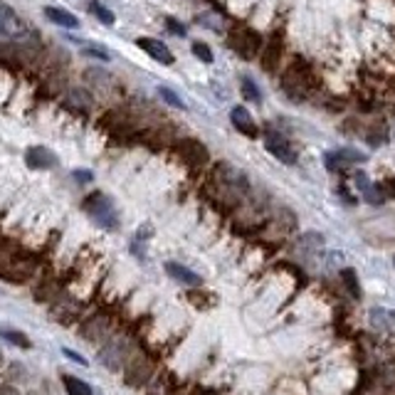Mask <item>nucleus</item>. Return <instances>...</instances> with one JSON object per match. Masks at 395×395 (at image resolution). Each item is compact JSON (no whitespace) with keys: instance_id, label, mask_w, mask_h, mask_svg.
Masks as SVG:
<instances>
[{"instance_id":"obj_1","label":"nucleus","mask_w":395,"mask_h":395,"mask_svg":"<svg viewBox=\"0 0 395 395\" xmlns=\"http://www.w3.org/2000/svg\"><path fill=\"white\" fill-rule=\"evenodd\" d=\"M282 84H284V92L299 101L304 94H309V89L316 87V77H314L312 67H309L301 57H296L294 62L287 67V72H284Z\"/></svg>"},{"instance_id":"obj_2","label":"nucleus","mask_w":395,"mask_h":395,"mask_svg":"<svg viewBox=\"0 0 395 395\" xmlns=\"http://www.w3.org/2000/svg\"><path fill=\"white\" fill-rule=\"evenodd\" d=\"M84 212H87L89 218L94 220L97 225H101V227H106V230H114L119 225V215H117V207H114L112 198L104 193H92L84 198L82 203Z\"/></svg>"},{"instance_id":"obj_3","label":"nucleus","mask_w":395,"mask_h":395,"mask_svg":"<svg viewBox=\"0 0 395 395\" xmlns=\"http://www.w3.org/2000/svg\"><path fill=\"white\" fill-rule=\"evenodd\" d=\"M212 181L225 190V193H230L232 198H240L250 190V181L247 176L235 168L230 163H218L215 165V173H212Z\"/></svg>"},{"instance_id":"obj_4","label":"nucleus","mask_w":395,"mask_h":395,"mask_svg":"<svg viewBox=\"0 0 395 395\" xmlns=\"http://www.w3.org/2000/svg\"><path fill=\"white\" fill-rule=\"evenodd\" d=\"M30 35V28L20 20V15L10 6H0V40L25 42Z\"/></svg>"},{"instance_id":"obj_5","label":"nucleus","mask_w":395,"mask_h":395,"mask_svg":"<svg viewBox=\"0 0 395 395\" xmlns=\"http://www.w3.org/2000/svg\"><path fill=\"white\" fill-rule=\"evenodd\" d=\"M230 45H232V50H235L240 57H245V59H252L254 54L260 52V45H262V40H260V35L254 32V30H250V28H245V25H240V28H235L230 32Z\"/></svg>"},{"instance_id":"obj_6","label":"nucleus","mask_w":395,"mask_h":395,"mask_svg":"<svg viewBox=\"0 0 395 395\" xmlns=\"http://www.w3.org/2000/svg\"><path fill=\"white\" fill-rule=\"evenodd\" d=\"M101 363L106 368H121L129 363V343L126 338H114V341H106V346L101 348L99 354Z\"/></svg>"},{"instance_id":"obj_7","label":"nucleus","mask_w":395,"mask_h":395,"mask_svg":"<svg viewBox=\"0 0 395 395\" xmlns=\"http://www.w3.org/2000/svg\"><path fill=\"white\" fill-rule=\"evenodd\" d=\"M265 148L270 151L274 159H279L282 163H287V165H292V163H296V151H294V146H292L284 136H279V134H274V131H270L267 134V139H265Z\"/></svg>"},{"instance_id":"obj_8","label":"nucleus","mask_w":395,"mask_h":395,"mask_svg":"<svg viewBox=\"0 0 395 395\" xmlns=\"http://www.w3.org/2000/svg\"><path fill=\"white\" fill-rule=\"evenodd\" d=\"M178 156L190 165H203L210 161L207 148L201 141H195V139H183V141L178 143Z\"/></svg>"},{"instance_id":"obj_9","label":"nucleus","mask_w":395,"mask_h":395,"mask_svg":"<svg viewBox=\"0 0 395 395\" xmlns=\"http://www.w3.org/2000/svg\"><path fill=\"white\" fill-rule=\"evenodd\" d=\"M25 163L30 168H35V171H50V168L57 165V156L45 146H30L25 151Z\"/></svg>"},{"instance_id":"obj_10","label":"nucleus","mask_w":395,"mask_h":395,"mask_svg":"<svg viewBox=\"0 0 395 395\" xmlns=\"http://www.w3.org/2000/svg\"><path fill=\"white\" fill-rule=\"evenodd\" d=\"M363 161H366V156L361 154V151H356V148H341V151H334V154L324 156V163L329 171H341L346 165L363 163Z\"/></svg>"},{"instance_id":"obj_11","label":"nucleus","mask_w":395,"mask_h":395,"mask_svg":"<svg viewBox=\"0 0 395 395\" xmlns=\"http://www.w3.org/2000/svg\"><path fill=\"white\" fill-rule=\"evenodd\" d=\"M151 373H154V368H151V363L146 358H129V363L124 366V376L129 385L146 383L148 378H151Z\"/></svg>"},{"instance_id":"obj_12","label":"nucleus","mask_w":395,"mask_h":395,"mask_svg":"<svg viewBox=\"0 0 395 395\" xmlns=\"http://www.w3.org/2000/svg\"><path fill=\"white\" fill-rule=\"evenodd\" d=\"M284 54V40L282 35H272L270 42L262 50V70L265 72H274L279 67V59Z\"/></svg>"},{"instance_id":"obj_13","label":"nucleus","mask_w":395,"mask_h":395,"mask_svg":"<svg viewBox=\"0 0 395 395\" xmlns=\"http://www.w3.org/2000/svg\"><path fill=\"white\" fill-rule=\"evenodd\" d=\"M163 270H165V274H168L171 279H176L178 284H185V287H203L201 274H195L193 270L183 267L181 262H165Z\"/></svg>"},{"instance_id":"obj_14","label":"nucleus","mask_w":395,"mask_h":395,"mask_svg":"<svg viewBox=\"0 0 395 395\" xmlns=\"http://www.w3.org/2000/svg\"><path fill=\"white\" fill-rule=\"evenodd\" d=\"M32 272H35V265L30 260H12V262H8V267L0 270V274L12 284H23L25 279L32 277Z\"/></svg>"},{"instance_id":"obj_15","label":"nucleus","mask_w":395,"mask_h":395,"mask_svg":"<svg viewBox=\"0 0 395 395\" xmlns=\"http://www.w3.org/2000/svg\"><path fill=\"white\" fill-rule=\"evenodd\" d=\"M136 45L143 50V52H148L151 57L156 59V62H161V65H173V54L171 50L165 48L161 40H154V37H139L136 40Z\"/></svg>"},{"instance_id":"obj_16","label":"nucleus","mask_w":395,"mask_h":395,"mask_svg":"<svg viewBox=\"0 0 395 395\" xmlns=\"http://www.w3.org/2000/svg\"><path fill=\"white\" fill-rule=\"evenodd\" d=\"M230 119H232V126H235L240 134L250 136V139H257L260 136V129H257V124H254L252 114L245 109V106H235L230 112Z\"/></svg>"},{"instance_id":"obj_17","label":"nucleus","mask_w":395,"mask_h":395,"mask_svg":"<svg viewBox=\"0 0 395 395\" xmlns=\"http://www.w3.org/2000/svg\"><path fill=\"white\" fill-rule=\"evenodd\" d=\"M368 321H371V326L376 331H388L395 326V312L385 307H373L368 312Z\"/></svg>"},{"instance_id":"obj_18","label":"nucleus","mask_w":395,"mask_h":395,"mask_svg":"<svg viewBox=\"0 0 395 395\" xmlns=\"http://www.w3.org/2000/svg\"><path fill=\"white\" fill-rule=\"evenodd\" d=\"M45 18L48 20H52L54 25H59V28H77L79 25V20L72 15V12H67V10H59V8H45Z\"/></svg>"},{"instance_id":"obj_19","label":"nucleus","mask_w":395,"mask_h":395,"mask_svg":"<svg viewBox=\"0 0 395 395\" xmlns=\"http://www.w3.org/2000/svg\"><path fill=\"white\" fill-rule=\"evenodd\" d=\"M62 385H65L67 395H94L92 385L84 383V381H79V378H74V376H62Z\"/></svg>"},{"instance_id":"obj_20","label":"nucleus","mask_w":395,"mask_h":395,"mask_svg":"<svg viewBox=\"0 0 395 395\" xmlns=\"http://www.w3.org/2000/svg\"><path fill=\"white\" fill-rule=\"evenodd\" d=\"M0 338H3V341H8V343H12V346H18V348H32L30 338L25 336V334H20V331L0 329Z\"/></svg>"},{"instance_id":"obj_21","label":"nucleus","mask_w":395,"mask_h":395,"mask_svg":"<svg viewBox=\"0 0 395 395\" xmlns=\"http://www.w3.org/2000/svg\"><path fill=\"white\" fill-rule=\"evenodd\" d=\"M341 279H343L346 290L351 292V296H354V299H361V296H363V292H361V287H358V277H356V272L351 270V267L341 272Z\"/></svg>"},{"instance_id":"obj_22","label":"nucleus","mask_w":395,"mask_h":395,"mask_svg":"<svg viewBox=\"0 0 395 395\" xmlns=\"http://www.w3.org/2000/svg\"><path fill=\"white\" fill-rule=\"evenodd\" d=\"M363 198H366V203H371V205H383V203H385V190H383V185L371 183L366 190H363Z\"/></svg>"},{"instance_id":"obj_23","label":"nucleus","mask_w":395,"mask_h":395,"mask_svg":"<svg viewBox=\"0 0 395 395\" xmlns=\"http://www.w3.org/2000/svg\"><path fill=\"white\" fill-rule=\"evenodd\" d=\"M240 89H242V97H245V99H250V101H262L260 89H257V84H254L250 77H242Z\"/></svg>"},{"instance_id":"obj_24","label":"nucleus","mask_w":395,"mask_h":395,"mask_svg":"<svg viewBox=\"0 0 395 395\" xmlns=\"http://www.w3.org/2000/svg\"><path fill=\"white\" fill-rule=\"evenodd\" d=\"M159 94H161V99L165 101V104H171V106H176V109H185V104H183V99L173 92V89H168V87H159Z\"/></svg>"},{"instance_id":"obj_25","label":"nucleus","mask_w":395,"mask_h":395,"mask_svg":"<svg viewBox=\"0 0 395 395\" xmlns=\"http://www.w3.org/2000/svg\"><path fill=\"white\" fill-rule=\"evenodd\" d=\"M89 10L94 12L97 18H99V20H101V23H104V25H114V12L109 10V8L99 6V3H92V6H89Z\"/></svg>"},{"instance_id":"obj_26","label":"nucleus","mask_w":395,"mask_h":395,"mask_svg":"<svg viewBox=\"0 0 395 395\" xmlns=\"http://www.w3.org/2000/svg\"><path fill=\"white\" fill-rule=\"evenodd\" d=\"M193 54L201 59V62H205V65H210L212 62V50L207 48L205 42H193Z\"/></svg>"},{"instance_id":"obj_27","label":"nucleus","mask_w":395,"mask_h":395,"mask_svg":"<svg viewBox=\"0 0 395 395\" xmlns=\"http://www.w3.org/2000/svg\"><path fill=\"white\" fill-rule=\"evenodd\" d=\"M62 356H67V358H70L72 363H77V366H87V363H89L84 356H79L77 351H72V348H62Z\"/></svg>"},{"instance_id":"obj_28","label":"nucleus","mask_w":395,"mask_h":395,"mask_svg":"<svg viewBox=\"0 0 395 395\" xmlns=\"http://www.w3.org/2000/svg\"><path fill=\"white\" fill-rule=\"evenodd\" d=\"M84 54H92V57H97V59H109V52L106 50H99V48H84Z\"/></svg>"},{"instance_id":"obj_29","label":"nucleus","mask_w":395,"mask_h":395,"mask_svg":"<svg viewBox=\"0 0 395 395\" xmlns=\"http://www.w3.org/2000/svg\"><path fill=\"white\" fill-rule=\"evenodd\" d=\"M354 181H356V185H358L361 190H366L368 185H371V181H368V176H366V173H361V171L354 176Z\"/></svg>"},{"instance_id":"obj_30","label":"nucleus","mask_w":395,"mask_h":395,"mask_svg":"<svg viewBox=\"0 0 395 395\" xmlns=\"http://www.w3.org/2000/svg\"><path fill=\"white\" fill-rule=\"evenodd\" d=\"M165 25H168V30H171V32H176V35H185V28H183V25H178L173 18L165 20Z\"/></svg>"},{"instance_id":"obj_31","label":"nucleus","mask_w":395,"mask_h":395,"mask_svg":"<svg viewBox=\"0 0 395 395\" xmlns=\"http://www.w3.org/2000/svg\"><path fill=\"white\" fill-rule=\"evenodd\" d=\"M383 190H385V195H390V198L395 201V178H388V181H385Z\"/></svg>"},{"instance_id":"obj_32","label":"nucleus","mask_w":395,"mask_h":395,"mask_svg":"<svg viewBox=\"0 0 395 395\" xmlns=\"http://www.w3.org/2000/svg\"><path fill=\"white\" fill-rule=\"evenodd\" d=\"M0 395H20V390L15 388V385L6 383V385H0Z\"/></svg>"},{"instance_id":"obj_33","label":"nucleus","mask_w":395,"mask_h":395,"mask_svg":"<svg viewBox=\"0 0 395 395\" xmlns=\"http://www.w3.org/2000/svg\"><path fill=\"white\" fill-rule=\"evenodd\" d=\"M74 178H77V181H82V183H84V181L89 183V181H92V173H89V171H74Z\"/></svg>"},{"instance_id":"obj_34","label":"nucleus","mask_w":395,"mask_h":395,"mask_svg":"<svg viewBox=\"0 0 395 395\" xmlns=\"http://www.w3.org/2000/svg\"><path fill=\"white\" fill-rule=\"evenodd\" d=\"M393 139H395V131H393Z\"/></svg>"}]
</instances>
